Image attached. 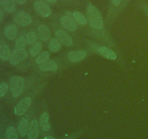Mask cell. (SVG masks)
Segmentation results:
<instances>
[{
	"label": "cell",
	"instance_id": "cell-1",
	"mask_svg": "<svg viewBox=\"0 0 148 139\" xmlns=\"http://www.w3.org/2000/svg\"><path fill=\"white\" fill-rule=\"evenodd\" d=\"M87 19L90 25L96 29H102L104 23L102 16L98 9L92 4H88L87 7Z\"/></svg>",
	"mask_w": 148,
	"mask_h": 139
},
{
	"label": "cell",
	"instance_id": "cell-2",
	"mask_svg": "<svg viewBox=\"0 0 148 139\" xmlns=\"http://www.w3.org/2000/svg\"><path fill=\"white\" fill-rule=\"evenodd\" d=\"M25 80L23 77L14 75L10 80L9 87L11 91L12 95L14 97H18L23 94L24 89Z\"/></svg>",
	"mask_w": 148,
	"mask_h": 139
},
{
	"label": "cell",
	"instance_id": "cell-3",
	"mask_svg": "<svg viewBox=\"0 0 148 139\" xmlns=\"http://www.w3.org/2000/svg\"><path fill=\"white\" fill-rule=\"evenodd\" d=\"M33 7L41 17H48L51 14L52 11L49 5L42 0H36L33 4Z\"/></svg>",
	"mask_w": 148,
	"mask_h": 139
},
{
	"label": "cell",
	"instance_id": "cell-4",
	"mask_svg": "<svg viewBox=\"0 0 148 139\" xmlns=\"http://www.w3.org/2000/svg\"><path fill=\"white\" fill-rule=\"evenodd\" d=\"M60 23L63 28L69 31H75L77 29V24L72 17V13H68L67 15L61 17Z\"/></svg>",
	"mask_w": 148,
	"mask_h": 139
},
{
	"label": "cell",
	"instance_id": "cell-5",
	"mask_svg": "<svg viewBox=\"0 0 148 139\" xmlns=\"http://www.w3.org/2000/svg\"><path fill=\"white\" fill-rule=\"evenodd\" d=\"M27 52L25 49H17L12 52L9 61L12 65H18L20 62H23L27 58Z\"/></svg>",
	"mask_w": 148,
	"mask_h": 139
},
{
	"label": "cell",
	"instance_id": "cell-6",
	"mask_svg": "<svg viewBox=\"0 0 148 139\" xmlns=\"http://www.w3.org/2000/svg\"><path fill=\"white\" fill-rule=\"evenodd\" d=\"M31 104V98L30 97H25L20 100L14 107V114L17 116H22L27 111Z\"/></svg>",
	"mask_w": 148,
	"mask_h": 139
},
{
	"label": "cell",
	"instance_id": "cell-7",
	"mask_svg": "<svg viewBox=\"0 0 148 139\" xmlns=\"http://www.w3.org/2000/svg\"><path fill=\"white\" fill-rule=\"evenodd\" d=\"M14 21L17 24L22 26H27L32 23V17L28 13L25 11H20L16 13L14 16Z\"/></svg>",
	"mask_w": 148,
	"mask_h": 139
},
{
	"label": "cell",
	"instance_id": "cell-8",
	"mask_svg": "<svg viewBox=\"0 0 148 139\" xmlns=\"http://www.w3.org/2000/svg\"><path fill=\"white\" fill-rule=\"evenodd\" d=\"M55 36H56V39L62 44L67 46H70L73 44L72 38L67 33H66L64 30H57L56 31H55Z\"/></svg>",
	"mask_w": 148,
	"mask_h": 139
},
{
	"label": "cell",
	"instance_id": "cell-9",
	"mask_svg": "<svg viewBox=\"0 0 148 139\" xmlns=\"http://www.w3.org/2000/svg\"><path fill=\"white\" fill-rule=\"evenodd\" d=\"M27 138L28 139H38L39 136V126L37 120L33 119L30 122L27 130Z\"/></svg>",
	"mask_w": 148,
	"mask_h": 139
},
{
	"label": "cell",
	"instance_id": "cell-10",
	"mask_svg": "<svg viewBox=\"0 0 148 139\" xmlns=\"http://www.w3.org/2000/svg\"><path fill=\"white\" fill-rule=\"evenodd\" d=\"M98 53L100 54L103 57L110 59V60H115L117 57L116 52L107 46H100L98 49Z\"/></svg>",
	"mask_w": 148,
	"mask_h": 139
},
{
	"label": "cell",
	"instance_id": "cell-11",
	"mask_svg": "<svg viewBox=\"0 0 148 139\" xmlns=\"http://www.w3.org/2000/svg\"><path fill=\"white\" fill-rule=\"evenodd\" d=\"M87 56V53L85 51L78 50V51H71L68 53L67 57L69 60L72 62H77L85 59Z\"/></svg>",
	"mask_w": 148,
	"mask_h": 139
},
{
	"label": "cell",
	"instance_id": "cell-12",
	"mask_svg": "<svg viewBox=\"0 0 148 139\" xmlns=\"http://www.w3.org/2000/svg\"><path fill=\"white\" fill-rule=\"evenodd\" d=\"M51 30L49 28L45 25H40L38 27V36L41 41H46L51 38Z\"/></svg>",
	"mask_w": 148,
	"mask_h": 139
},
{
	"label": "cell",
	"instance_id": "cell-13",
	"mask_svg": "<svg viewBox=\"0 0 148 139\" xmlns=\"http://www.w3.org/2000/svg\"><path fill=\"white\" fill-rule=\"evenodd\" d=\"M18 33V28L14 24H9L4 28V35L9 40H14Z\"/></svg>",
	"mask_w": 148,
	"mask_h": 139
},
{
	"label": "cell",
	"instance_id": "cell-14",
	"mask_svg": "<svg viewBox=\"0 0 148 139\" xmlns=\"http://www.w3.org/2000/svg\"><path fill=\"white\" fill-rule=\"evenodd\" d=\"M39 69L40 70L43 72H47V71H56L58 70V65L55 61L52 59H49L44 63L39 65Z\"/></svg>",
	"mask_w": 148,
	"mask_h": 139
},
{
	"label": "cell",
	"instance_id": "cell-15",
	"mask_svg": "<svg viewBox=\"0 0 148 139\" xmlns=\"http://www.w3.org/2000/svg\"><path fill=\"white\" fill-rule=\"evenodd\" d=\"M0 5L9 13L14 12L16 9V3L14 0H0Z\"/></svg>",
	"mask_w": 148,
	"mask_h": 139
},
{
	"label": "cell",
	"instance_id": "cell-16",
	"mask_svg": "<svg viewBox=\"0 0 148 139\" xmlns=\"http://www.w3.org/2000/svg\"><path fill=\"white\" fill-rule=\"evenodd\" d=\"M28 121L26 119L23 118L18 124L17 127V132L18 134L22 137H24L27 135L28 130Z\"/></svg>",
	"mask_w": 148,
	"mask_h": 139
},
{
	"label": "cell",
	"instance_id": "cell-17",
	"mask_svg": "<svg viewBox=\"0 0 148 139\" xmlns=\"http://www.w3.org/2000/svg\"><path fill=\"white\" fill-rule=\"evenodd\" d=\"M49 114L48 112H44L40 115V127L44 131H49L50 130L51 125L49 122Z\"/></svg>",
	"mask_w": 148,
	"mask_h": 139
},
{
	"label": "cell",
	"instance_id": "cell-18",
	"mask_svg": "<svg viewBox=\"0 0 148 139\" xmlns=\"http://www.w3.org/2000/svg\"><path fill=\"white\" fill-rule=\"evenodd\" d=\"M11 52L10 48L6 45H0V59L7 61L10 59Z\"/></svg>",
	"mask_w": 148,
	"mask_h": 139
},
{
	"label": "cell",
	"instance_id": "cell-19",
	"mask_svg": "<svg viewBox=\"0 0 148 139\" xmlns=\"http://www.w3.org/2000/svg\"><path fill=\"white\" fill-rule=\"evenodd\" d=\"M72 17H73L74 20L76 21V23H79V24L82 25H85L88 23V20L86 19L85 16L82 13H81L80 12H72Z\"/></svg>",
	"mask_w": 148,
	"mask_h": 139
},
{
	"label": "cell",
	"instance_id": "cell-20",
	"mask_svg": "<svg viewBox=\"0 0 148 139\" xmlns=\"http://www.w3.org/2000/svg\"><path fill=\"white\" fill-rule=\"evenodd\" d=\"M42 50V43L40 41H36L33 44L31 45L29 48V54L32 56H35L38 54Z\"/></svg>",
	"mask_w": 148,
	"mask_h": 139
},
{
	"label": "cell",
	"instance_id": "cell-21",
	"mask_svg": "<svg viewBox=\"0 0 148 139\" xmlns=\"http://www.w3.org/2000/svg\"><path fill=\"white\" fill-rule=\"evenodd\" d=\"M5 134L7 139H18V132L13 126H10L6 129Z\"/></svg>",
	"mask_w": 148,
	"mask_h": 139
},
{
	"label": "cell",
	"instance_id": "cell-22",
	"mask_svg": "<svg viewBox=\"0 0 148 139\" xmlns=\"http://www.w3.org/2000/svg\"><path fill=\"white\" fill-rule=\"evenodd\" d=\"M61 48V43L59 41L55 38H53L50 40L49 43V49L51 52H59Z\"/></svg>",
	"mask_w": 148,
	"mask_h": 139
},
{
	"label": "cell",
	"instance_id": "cell-23",
	"mask_svg": "<svg viewBox=\"0 0 148 139\" xmlns=\"http://www.w3.org/2000/svg\"><path fill=\"white\" fill-rule=\"evenodd\" d=\"M50 57V54L48 52H43L40 54V55L38 56V57L36 59V63L38 65H41V64L44 63L46 61H48Z\"/></svg>",
	"mask_w": 148,
	"mask_h": 139
},
{
	"label": "cell",
	"instance_id": "cell-24",
	"mask_svg": "<svg viewBox=\"0 0 148 139\" xmlns=\"http://www.w3.org/2000/svg\"><path fill=\"white\" fill-rule=\"evenodd\" d=\"M37 34H36V32L34 31L29 32V33H27L25 36V39L26 41H27V45H32L34 43H36V41H37Z\"/></svg>",
	"mask_w": 148,
	"mask_h": 139
},
{
	"label": "cell",
	"instance_id": "cell-25",
	"mask_svg": "<svg viewBox=\"0 0 148 139\" xmlns=\"http://www.w3.org/2000/svg\"><path fill=\"white\" fill-rule=\"evenodd\" d=\"M26 45H27V41L25 37L24 36H20L15 41V47L17 49H25Z\"/></svg>",
	"mask_w": 148,
	"mask_h": 139
},
{
	"label": "cell",
	"instance_id": "cell-26",
	"mask_svg": "<svg viewBox=\"0 0 148 139\" xmlns=\"http://www.w3.org/2000/svg\"><path fill=\"white\" fill-rule=\"evenodd\" d=\"M9 85L7 83H1L0 84V98L4 96L7 92V90H8Z\"/></svg>",
	"mask_w": 148,
	"mask_h": 139
},
{
	"label": "cell",
	"instance_id": "cell-27",
	"mask_svg": "<svg viewBox=\"0 0 148 139\" xmlns=\"http://www.w3.org/2000/svg\"><path fill=\"white\" fill-rule=\"evenodd\" d=\"M111 2H112V4H114V5L118 6V5H119L120 4H121V1H122V0H111Z\"/></svg>",
	"mask_w": 148,
	"mask_h": 139
},
{
	"label": "cell",
	"instance_id": "cell-28",
	"mask_svg": "<svg viewBox=\"0 0 148 139\" xmlns=\"http://www.w3.org/2000/svg\"><path fill=\"white\" fill-rule=\"evenodd\" d=\"M14 1L17 4H23L25 3L26 0H14Z\"/></svg>",
	"mask_w": 148,
	"mask_h": 139
},
{
	"label": "cell",
	"instance_id": "cell-29",
	"mask_svg": "<svg viewBox=\"0 0 148 139\" xmlns=\"http://www.w3.org/2000/svg\"><path fill=\"white\" fill-rule=\"evenodd\" d=\"M4 12H3L2 10H1V9H0V22H1V20H3V19H4Z\"/></svg>",
	"mask_w": 148,
	"mask_h": 139
},
{
	"label": "cell",
	"instance_id": "cell-30",
	"mask_svg": "<svg viewBox=\"0 0 148 139\" xmlns=\"http://www.w3.org/2000/svg\"><path fill=\"white\" fill-rule=\"evenodd\" d=\"M46 1H48V2L49 3H55L57 1V0H46Z\"/></svg>",
	"mask_w": 148,
	"mask_h": 139
},
{
	"label": "cell",
	"instance_id": "cell-31",
	"mask_svg": "<svg viewBox=\"0 0 148 139\" xmlns=\"http://www.w3.org/2000/svg\"><path fill=\"white\" fill-rule=\"evenodd\" d=\"M43 139H55L53 136H47V137L44 138Z\"/></svg>",
	"mask_w": 148,
	"mask_h": 139
},
{
	"label": "cell",
	"instance_id": "cell-32",
	"mask_svg": "<svg viewBox=\"0 0 148 139\" xmlns=\"http://www.w3.org/2000/svg\"><path fill=\"white\" fill-rule=\"evenodd\" d=\"M0 139H1V138H0Z\"/></svg>",
	"mask_w": 148,
	"mask_h": 139
}]
</instances>
